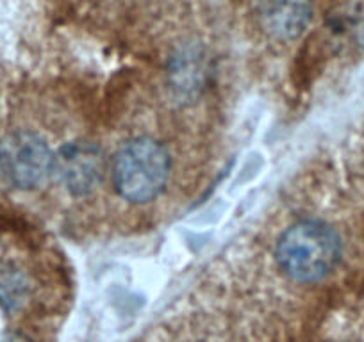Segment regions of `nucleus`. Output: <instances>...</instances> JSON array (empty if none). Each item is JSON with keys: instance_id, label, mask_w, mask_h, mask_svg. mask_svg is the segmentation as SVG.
Segmentation results:
<instances>
[{"instance_id": "obj_6", "label": "nucleus", "mask_w": 364, "mask_h": 342, "mask_svg": "<svg viewBox=\"0 0 364 342\" xmlns=\"http://www.w3.org/2000/svg\"><path fill=\"white\" fill-rule=\"evenodd\" d=\"M2 342H31L29 338L22 337V335H9V337H6Z\"/></svg>"}, {"instance_id": "obj_3", "label": "nucleus", "mask_w": 364, "mask_h": 342, "mask_svg": "<svg viewBox=\"0 0 364 342\" xmlns=\"http://www.w3.org/2000/svg\"><path fill=\"white\" fill-rule=\"evenodd\" d=\"M54 171V153L33 132H15L0 143V173L18 189L43 186Z\"/></svg>"}, {"instance_id": "obj_1", "label": "nucleus", "mask_w": 364, "mask_h": 342, "mask_svg": "<svg viewBox=\"0 0 364 342\" xmlns=\"http://www.w3.org/2000/svg\"><path fill=\"white\" fill-rule=\"evenodd\" d=\"M275 260L279 270L291 280L320 282L341 260V239L327 223L304 219L281 233L275 244Z\"/></svg>"}, {"instance_id": "obj_5", "label": "nucleus", "mask_w": 364, "mask_h": 342, "mask_svg": "<svg viewBox=\"0 0 364 342\" xmlns=\"http://www.w3.org/2000/svg\"><path fill=\"white\" fill-rule=\"evenodd\" d=\"M255 8L262 29L282 41L299 38L313 18L311 0H257Z\"/></svg>"}, {"instance_id": "obj_4", "label": "nucleus", "mask_w": 364, "mask_h": 342, "mask_svg": "<svg viewBox=\"0 0 364 342\" xmlns=\"http://www.w3.org/2000/svg\"><path fill=\"white\" fill-rule=\"evenodd\" d=\"M54 171H58L59 179L70 193L82 197L102 182L106 160L95 145L73 141L54 155Z\"/></svg>"}, {"instance_id": "obj_2", "label": "nucleus", "mask_w": 364, "mask_h": 342, "mask_svg": "<svg viewBox=\"0 0 364 342\" xmlns=\"http://www.w3.org/2000/svg\"><path fill=\"white\" fill-rule=\"evenodd\" d=\"M111 175L117 193L132 204H146L164 191L170 177V155L161 143L136 138L114 153Z\"/></svg>"}]
</instances>
